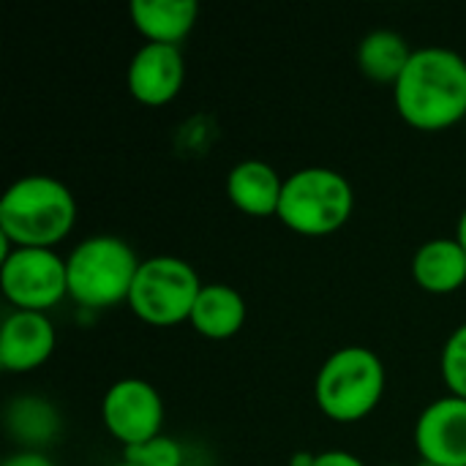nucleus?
I'll use <instances>...</instances> for the list:
<instances>
[{
    "mask_svg": "<svg viewBox=\"0 0 466 466\" xmlns=\"http://www.w3.org/2000/svg\"><path fill=\"white\" fill-rule=\"evenodd\" d=\"M399 115L418 131H445L466 117V60L445 46L415 49L393 85Z\"/></svg>",
    "mask_w": 466,
    "mask_h": 466,
    "instance_id": "1",
    "label": "nucleus"
},
{
    "mask_svg": "<svg viewBox=\"0 0 466 466\" xmlns=\"http://www.w3.org/2000/svg\"><path fill=\"white\" fill-rule=\"evenodd\" d=\"M456 240L464 246V251H466V210L461 213V218H459V235H456Z\"/></svg>",
    "mask_w": 466,
    "mask_h": 466,
    "instance_id": "23",
    "label": "nucleus"
},
{
    "mask_svg": "<svg viewBox=\"0 0 466 466\" xmlns=\"http://www.w3.org/2000/svg\"><path fill=\"white\" fill-rule=\"evenodd\" d=\"M314 459H317V456H309V453H298V456L292 459V464H289V466H314Z\"/></svg>",
    "mask_w": 466,
    "mask_h": 466,
    "instance_id": "22",
    "label": "nucleus"
},
{
    "mask_svg": "<svg viewBox=\"0 0 466 466\" xmlns=\"http://www.w3.org/2000/svg\"><path fill=\"white\" fill-rule=\"evenodd\" d=\"M188 322L205 339H232L246 322V300L229 284H205Z\"/></svg>",
    "mask_w": 466,
    "mask_h": 466,
    "instance_id": "15",
    "label": "nucleus"
},
{
    "mask_svg": "<svg viewBox=\"0 0 466 466\" xmlns=\"http://www.w3.org/2000/svg\"><path fill=\"white\" fill-rule=\"evenodd\" d=\"M412 57L410 44L393 33V30H374L360 41L358 49V66L360 71L374 82H390L396 85L404 74L407 63Z\"/></svg>",
    "mask_w": 466,
    "mask_h": 466,
    "instance_id": "16",
    "label": "nucleus"
},
{
    "mask_svg": "<svg viewBox=\"0 0 466 466\" xmlns=\"http://www.w3.org/2000/svg\"><path fill=\"white\" fill-rule=\"evenodd\" d=\"M388 466H396V464H388Z\"/></svg>",
    "mask_w": 466,
    "mask_h": 466,
    "instance_id": "26",
    "label": "nucleus"
},
{
    "mask_svg": "<svg viewBox=\"0 0 466 466\" xmlns=\"http://www.w3.org/2000/svg\"><path fill=\"white\" fill-rule=\"evenodd\" d=\"M76 202L49 175L16 180L0 199V235L16 248H52L74 229Z\"/></svg>",
    "mask_w": 466,
    "mask_h": 466,
    "instance_id": "2",
    "label": "nucleus"
},
{
    "mask_svg": "<svg viewBox=\"0 0 466 466\" xmlns=\"http://www.w3.org/2000/svg\"><path fill=\"white\" fill-rule=\"evenodd\" d=\"M128 11L147 44L167 46H177L199 16V5L194 0H134Z\"/></svg>",
    "mask_w": 466,
    "mask_h": 466,
    "instance_id": "14",
    "label": "nucleus"
},
{
    "mask_svg": "<svg viewBox=\"0 0 466 466\" xmlns=\"http://www.w3.org/2000/svg\"><path fill=\"white\" fill-rule=\"evenodd\" d=\"M355 208V191L344 175L328 167H309L284 180L279 218L298 235L322 238L341 229Z\"/></svg>",
    "mask_w": 466,
    "mask_h": 466,
    "instance_id": "5",
    "label": "nucleus"
},
{
    "mask_svg": "<svg viewBox=\"0 0 466 466\" xmlns=\"http://www.w3.org/2000/svg\"><path fill=\"white\" fill-rule=\"evenodd\" d=\"M314 466H366L358 456L347 453V451H328V453H319L314 459Z\"/></svg>",
    "mask_w": 466,
    "mask_h": 466,
    "instance_id": "20",
    "label": "nucleus"
},
{
    "mask_svg": "<svg viewBox=\"0 0 466 466\" xmlns=\"http://www.w3.org/2000/svg\"><path fill=\"white\" fill-rule=\"evenodd\" d=\"M5 426L16 442H22L27 448H41L60 434L63 423H60L57 410L49 401L35 399V396H22L8 404Z\"/></svg>",
    "mask_w": 466,
    "mask_h": 466,
    "instance_id": "17",
    "label": "nucleus"
},
{
    "mask_svg": "<svg viewBox=\"0 0 466 466\" xmlns=\"http://www.w3.org/2000/svg\"><path fill=\"white\" fill-rule=\"evenodd\" d=\"M126 461L137 466H183V448L172 437H156L145 445L126 448Z\"/></svg>",
    "mask_w": 466,
    "mask_h": 466,
    "instance_id": "19",
    "label": "nucleus"
},
{
    "mask_svg": "<svg viewBox=\"0 0 466 466\" xmlns=\"http://www.w3.org/2000/svg\"><path fill=\"white\" fill-rule=\"evenodd\" d=\"M415 448L429 464L466 466V399L445 396L429 404L415 423Z\"/></svg>",
    "mask_w": 466,
    "mask_h": 466,
    "instance_id": "9",
    "label": "nucleus"
},
{
    "mask_svg": "<svg viewBox=\"0 0 466 466\" xmlns=\"http://www.w3.org/2000/svg\"><path fill=\"white\" fill-rule=\"evenodd\" d=\"M197 270L177 257H150L139 265L128 306L131 311L156 328H169L191 319L194 303L202 292Z\"/></svg>",
    "mask_w": 466,
    "mask_h": 466,
    "instance_id": "6",
    "label": "nucleus"
},
{
    "mask_svg": "<svg viewBox=\"0 0 466 466\" xmlns=\"http://www.w3.org/2000/svg\"><path fill=\"white\" fill-rule=\"evenodd\" d=\"M385 393V366L366 347H344L333 352L314 382L317 407L336 423H358L369 418Z\"/></svg>",
    "mask_w": 466,
    "mask_h": 466,
    "instance_id": "4",
    "label": "nucleus"
},
{
    "mask_svg": "<svg viewBox=\"0 0 466 466\" xmlns=\"http://www.w3.org/2000/svg\"><path fill=\"white\" fill-rule=\"evenodd\" d=\"M3 466H55L44 453H38V451H19V453H14V456H8Z\"/></svg>",
    "mask_w": 466,
    "mask_h": 466,
    "instance_id": "21",
    "label": "nucleus"
},
{
    "mask_svg": "<svg viewBox=\"0 0 466 466\" xmlns=\"http://www.w3.org/2000/svg\"><path fill=\"white\" fill-rule=\"evenodd\" d=\"M442 380L451 396L466 399V322L453 330L442 350Z\"/></svg>",
    "mask_w": 466,
    "mask_h": 466,
    "instance_id": "18",
    "label": "nucleus"
},
{
    "mask_svg": "<svg viewBox=\"0 0 466 466\" xmlns=\"http://www.w3.org/2000/svg\"><path fill=\"white\" fill-rule=\"evenodd\" d=\"M415 284L431 295H451L466 284V251L459 240L437 238L418 248L412 259Z\"/></svg>",
    "mask_w": 466,
    "mask_h": 466,
    "instance_id": "13",
    "label": "nucleus"
},
{
    "mask_svg": "<svg viewBox=\"0 0 466 466\" xmlns=\"http://www.w3.org/2000/svg\"><path fill=\"white\" fill-rule=\"evenodd\" d=\"M139 259L134 248L115 235H96L79 243L68 259V295L90 311L112 309L128 300Z\"/></svg>",
    "mask_w": 466,
    "mask_h": 466,
    "instance_id": "3",
    "label": "nucleus"
},
{
    "mask_svg": "<svg viewBox=\"0 0 466 466\" xmlns=\"http://www.w3.org/2000/svg\"><path fill=\"white\" fill-rule=\"evenodd\" d=\"M117 466H137V464H131V461H123V464H117Z\"/></svg>",
    "mask_w": 466,
    "mask_h": 466,
    "instance_id": "25",
    "label": "nucleus"
},
{
    "mask_svg": "<svg viewBox=\"0 0 466 466\" xmlns=\"http://www.w3.org/2000/svg\"><path fill=\"white\" fill-rule=\"evenodd\" d=\"M3 295L16 311H49L68 295V268L52 248H14L0 265Z\"/></svg>",
    "mask_w": 466,
    "mask_h": 466,
    "instance_id": "7",
    "label": "nucleus"
},
{
    "mask_svg": "<svg viewBox=\"0 0 466 466\" xmlns=\"http://www.w3.org/2000/svg\"><path fill=\"white\" fill-rule=\"evenodd\" d=\"M284 180L265 161H240L227 177L229 202L248 216H279Z\"/></svg>",
    "mask_w": 466,
    "mask_h": 466,
    "instance_id": "12",
    "label": "nucleus"
},
{
    "mask_svg": "<svg viewBox=\"0 0 466 466\" xmlns=\"http://www.w3.org/2000/svg\"><path fill=\"white\" fill-rule=\"evenodd\" d=\"M101 418L106 431L123 442V448L145 445L161 437L164 401L150 382L120 380L106 390L101 401Z\"/></svg>",
    "mask_w": 466,
    "mask_h": 466,
    "instance_id": "8",
    "label": "nucleus"
},
{
    "mask_svg": "<svg viewBox=\"0 0 466 466\" xmlns=\"http://www.w3.org/2000/svg\"><path fill=\"white\" fill-rule=\"evenodd\" d=\"M55 325L38 311H11L0 330V366L25 374L44 366L55 352Z\"/></svg>",
    "mask_w": 466,
    "mask_h": 466,
    "instance_id": "11",
    "label": "nucleus"
},
{
    "mask_svg": "<svg viewBox=\"0 0 466 466\" xmlns=\"http://www.w3.org/2000/svg\"><path fill=\"white\" fill-rule=\"evenodd\" d=\"M418 466H437V464H429V461H423V459H420V464Z\"/></svg>",
    "mask_w": 466,
    "mask_h": 466,
    "instance_id": "24",
    "label": "nucleus"
},
{
    "mask_svg": "<svg viewBox=\"0 0 466 466\" xmlns=\"http://www.w3.org/2000/svg\"><path fill=\"white\" fill-rule=\"evenodd\" d=\"M186 79L183 55L177 46L145 44L128 66V90L139 104L164 106L169 104Z\"/></svg>",
    "mask_w": 466,
    "mask_h": 466,
    "instance_id": "10",
    "label": "nucleus"
}]
</instances>
